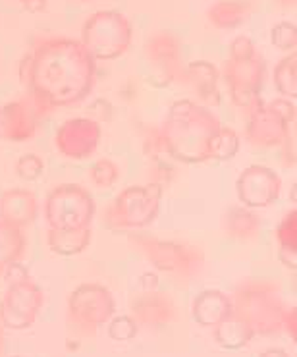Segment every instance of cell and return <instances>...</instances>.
I'll use <instances>...</instances> for the list:
<instances>
[{
	"label": "cell",
	"instance_id": "6da1fadb",
	"mask_svg": "<svg viewBox=\"0 0 297 357\" xmlns=\"http://www.w3.org/2000/svg\"><path fill=\"white\" fill-rule=\"evenodd\" d=\"M95 74V59L72 37H43L20 64V82L41 114L87 99Z\"/></svg>",
	"mask_w": 297,
	"mask_h": 357
},
{
	"label": "cell",
	"instance_id": "7a4b0ae2",
	"mask_svg": "<svg viewBox=\"0 0 297 357\" xmlns=\"http://www.w3.org/2000/svg\"><path fill=\"white\" fill-rule=\"evenodd\" d=\"M220 128L222 124L211 108L183 99L170 107L158 132L170 157L188 165H201L211 160V145Z\"/></svg>",
	"mask_w": 297,
	"mask_h": 357
},
{
	"label": "cell",
	"instance_id": "3957f363",
	"mask_svg": "<svg viewBox=\"0 0 297 357\" xmlns=\"http://www.w3.org/2000/svg\"><path fill=\"white\" fill-rule=\"evenodd\" d=\"M234 315L241 319L257 334H278L284 326L286 305L282 301V288L273 280H245L231 298Z\"/></svg>",
	"mask_w": 297,
	"mask_h": 357
},
{
	"label": "cell",
	"instance_id": "277c9868",
	"mask_svg": "<svg viewBox=\"0 0 297 357\" xmlns=\"http://www.w3.org/2000/svg\"><path fill=\"white\" fill-rule=\"evenodd\" d=\"M128 241L157 271L172 276L176 282H190L205 265L203 251L185 241L160 240L147 234H130Z\"/></svg>",
	"mask_w": 297,
	"mask_h": 357
},
{
	"label": "cell",
	"instance_id": "5b68a950",
	"mask_svg": "<svg viewBox=\"0 0 297 357\" xmlns=\"http://www.w3.org/2000/svg\"><path fill=\"white\" fill-rule=\"evenodd\" d=\"M132 22L118 10H100L85 20L82 45L97 60H116L132 47Z\"/></svg>",
	"mask_w": 297,
	"mask_h": 357
},
{
	"label": "cell",
	"instance_id": "8992f818",
	"mask_svg": "<svg viewBox=\"0 0 297 357\" xmlns=\"http://www.w3.org/2000/svg\"><path fill=\"white\" fill-rule=\"evenodd\" d=\"M165 188L158 183L130 185L122 190L107 208V222L112 228L137 230L157 220Z\"/></svg>",
	"mask_w": 297,
	"mask_h": 357
},
{
	"label": "cell",
	"instance_id": "52a82bcc",
	"mask_svg": "<svg viewBox=\"0 0 297 357\" xmlns=\"http://www.w3.org/2000/svg\"><path fill=\"white\" fill-rule=\"evenodd\" d=\"M95 199L77 183H60L45 199V218L52 230L91 228Z\"/></svg>",
	"mask_w": 297,
	"mask_h": 357
},
{
	"label": "cell",
	"instance_id": "ba28073f",
	"mask_svg": "<svg viewBox=\"0 0 297 357\" xmlns=\"http://www.w3.org/2000/svg\"><path fill=\"white\" fill-rule=\"evenodd\" d=\"M116 303L108 288L82 284L68 298V321L85 336H91L112 319Z\"/></svg>",
	"mask_w": 297,
	"mask_h": 357
},
{
	"label": "cell",
	"instance_id": "9c48e42d",
	"mask_svg": "<svg viewBox=\"0 0 297 357\" xmlns=\"http://www.w3.org/2000/svg\"><path fill=\"white\" fill-rule=\"evenodd\" d=\"M43 305L45 294L39 284L31 280V276L8 282V288L0 299V323L10 331H25L33 326Z\"/></svg>",
	"mask_w": 297,
	"mask_h": 357
},
{
	"label": "cell",
	"instance_id": "30bf717a",
	"mask_svg": "<svg viewBox=\"0 0 297 357\" xmlns=\"http://www.w3.org/2000/svg\"><path fill=\"white\" fill-rule=\"evenodd\" d=\"M231 102L240 110L251 112L261 102L264 79V60L261 52L243 60H226L222 70Z\"/></svg>",
	"mask_w": 297,
	"mask_h": 357
},
{
	"label": "cell",
	"instance_id": "8fae6325",
	"mask_svg": "<svg viewBox=\"0 0 297 357\" xmlns=\"http://www.w3.org/2000/svg\"><path fill=\"white\" fill-rule=\"evenodd\" d=\"M145 60L157 74L160 84H174L183 79L182 41L170 31H157L145 43Z\"/></svg>",
	"mask_w": 297,
	"mask_h": 357
},
{
	"label": "cell",
	"instance_id": "7c38bea8",
	"mask_svg": "<svg viewBox=\"0 0 297 357\" xmlns=\"http://www.w3.org/2000/svg\"><path fill=\"white\" fill-rule=\"evenodd\" d=\"M100 135H102L100 124L91 118H70L58 128L54 143L62 157L83 160L97 151Z\"/></svg>",
	"mask_w": 297,
	"mask_h": 357
},
{
	"label": "cell",
	"instance_id": "4fadbf2b",
	"mask_svg": "<svg viewBox=\"0 0 297 357\" xmlns=\"http://www.w3.org/2000/svg\"><path fill=\"white\" fill-rule=\"evenodd\" d=\"M238 199L249 208L271 207L280 197L282 180L274 170L261 165L247 167L236 183Z\"/></svg>",
	"mask_w": 297,
	"mask_h": 357
},
{
	"label": "cell",
	"instance_id": "5bb4252c",
	"mask_svg": "<svg viewBox=\"0 0 297 357\" xmlns=\"http://www.w3.org/2000/svg\"><path fill=\"white\" fill-rule=\"evenodd\" d=\"M41 112L35 108L31 99L12 100L0 108V139L10 143H24L33 139L39 130Z\"/></svg>",
	"mask_w": 297,
	"mask_h": 357
},
{
	"label": "cell",
	"instance_id": "9a60e30c",
	"mask_svg": "<svg viewBox=\"0 0 297 357\" xmlns=\"http://www.w3.org/2000/svg\"><path fill=\"white\" fill-rule=\"evenodd\" d=\"M289 122L274 112L268 105L259 102L247 112L245 137L253 147H280L289 133Z\"/></svg>",
	"mask_w": 297,
	"mask_h": 357
},
{
	"label": "cell",
	"instance_id": "2e32d148",
	"mask_svg": "<svg viewBox=\"0 0 297 357\" xmlns=\"http://www.w3.org/2000/svg\"><path fill=\"white\" fill-rule=\"evenodd\" d=\"M132 319L137 326L162 328L176 319V305L168 294L145 290L132 301Z\"/></svg>",
	"mask_w": 297,
	"mask_h": 357
},
{
	"label": "cell",
	"instance_id": "e0dca14e",
	"mask_svg": "<svg viewBox=\"0 0 297 357\" xmlns=\"http://www.w3.org/2000/svg\"><path fill=\"white\" fill-rule=\"evenodd\" d=\"M39 216V201L33 191L24 188L4 191L0 195V220L16 228L33 225Z\"/></svg>",
	"mask_w": 297,
	"mask_h": 357
},
{
	"label": "cell",
	"instance_id": "ac0fdd59",
	"mask_svg": "<svg viewBox=\"0 0 297 357\" xmlns=\"http://www.w3.org/2000/svg\"><path fill=\"white\" fill-rule=\"evenodd\" d=\"M193 321L201 326H211L215 328L224 321H228L234 315V305L231 298L220 290H205L199 294L193 307H191Z\"/></svg>",
	"mask_w": 297,
	"mask_h": 357
},
{
	"label": "cell",
	"instance_id": "d6986e66",
	"mask_svg": "<svg viewBox=\"0 0 297 357\" xmlns=\"http://www.w3.org/2000/svg\"><path fill=\"white\" fill-rule=\"evenodd\" d=\"M183 82L193 87L199 99L208 100V102H218V70L211 62L197 60L191 62L190 66L183 70Z\"/></svg>",
	"mask_w": 297,
	"mask_h": 357
},
{
	"label": "cell",
	"instance_id": "ffe728a7",
	"mask_svg": "<svg viewBox=\"0 0 297 357\" xmlns=\"http://www.w3.org/2000/svg\"><path fill=\"white\" fill-rule=\"evenodd\" d=\"M93 232L91 228H77V230H52L47 232V245L52 253L62 257H74L89 248Z\"/></svg>",
	"mask_w": 297,
	"mask_h": 357
},
{
	"label": "cell",
	"instance_id": "44dd1931",
	"mask_svg": "<svg viewBox=\"0 0 297 357\" xmlns=\"http://www.w3.org/2000/svg\"><path fill=\"white\" fill-rule=\"evenodd\" d=\"M206 16L216 29H238L251 16V4L245 0H218Z\"/></svg>",
	"mask_w": 297,
	"mask_h": 357
},
{
	"label": "cell",
	"instance_id": "7402d4cb",
	"mask_svg": "<svg viewBox=\"0 0 297 357\" xmlns=\"http://www.w3.org/2000/svg\"><path fill=\"white\" fill-rule=\"evenodd\" d=\"M278 243V257L291 271L297 268V211L291 208L274 230Z\"/></svg>",
	"mask_w": 297,
	"mask_h": 357
},
{
	"label": "cell",
	"instance_id": "603a6c76",
	"mask_svg": "<svg viewBox=\"0 0 297 357\" xmlns=\"http://www.w3.org/2000/svg\"><path fill=\"white\" fill-rule=\"evenodd\" d=\"M224 228L236 240H253L261 230V218L245 207H230L224 216Z\"/></svg>",
	"mask_w": 297,
	"mask_h": 357
},
{
	"label": "cell",
	"instance_id": "cb8c5ba5",
	"mask_svg": "<svg viewBox=\"0 0 297 357\" xmlns=\"http://www.w3.org/2000/svg\"><path fill=\"white\" fill-rule=\"evenodd\" d=\"M215 340L224 349H241L255 338V333L236 315L215 326Z\"/></svg>",
	"mask_w": 297,
	"mask_h": 357
},
{
	"label": "cell",
	"instance_id": "d4e9b609",
	"mask_svg": "<svg viewBox=\"0 0 297 357\" xmlns=\"http://www.w3.org/2000/svg\"><path fill=\"white\" fill-rule=\"evenodd\" d=\"M25 248H27V240L22 228L0 220V266L6 268L8 265L20 263L25 255Z\"/></svg>",
	"mask_w": 297,
	"mask_h": 357
},
{
	"label": "cell",
	"instance_id": "484cf974",
	"mask_svg": "<svg viewBox=\"0 0 297 357\" xmlns=\"http://www.w3.org/2000/svg\"><path fill=\"white\" fill-rule=\"evenodd\" d=\"M274 85L280 95L288 99L297 97V54L291 52L289 56L282 59L274 68Z\"/></svg>",
	"mask_w": 297,
	"mask_h": 357
},
{
	"label": "cell",
	"instance_id": "4316f807",
	"mask_svg": "<svg viewBox=\"0 0 297 357\" xmlns=\"http://www.w3.org/2000/svg\"><path fill=\"white\" fill-rule=\"evenodd\" d=\"M240 151V135L231 128H220L216 132L213 145H211V158L215 160H230Z\"/></svg>",
	"mask_w": 297,
	"mask_h": 357
},
{
	"label": "cell",
	"instance_id": "83f0119b",
	"mask_svg": "<svg viewBox=\"0 0 297 357\" xmlns=\"http://www.w3.org/2000/svg\"><path fill=\"white\" fill-rule=\"evenodd\" d=\"M118 178H120V168L110 158H99L89 168V180L93 182V185H97L100 190L112 188L118 182Z\"/></svg>",
	"mask_w": 297,
	"mask_h": 357
},
{
	"label": "cell",
	"instance_id": "f1b7e54d",
	"mask_svg": "<svg viewBox=\"0 0 297 357\" xmlns=\"http://www.w3.org/2000/svg\"><path fill=\"white\" fill-rule=\"evenodd\" d=\"M14 170H16V174L25 180V182H35V180H39L45 172V162H43V158L39 155H35V153H25L22 157L17 158L16 165H14Z\"/></svg>",
	"mask_w": 297,
	"mask_h": 357
},
{
	"label": "cell",
	"instance_id": "f546056e",
	"mask_svg": "<svg viewBox=\"0 0 297 357\" xmlns=\"http://www.w3.org/2000/svg\"><path fill=\"white\" fill-rule=\"evenodd\" d=\"M139 333V326L133 321L132 317L122 315L112 319L108 323V336L116 342H130L133 340Z\"/></svg>",
	"mask_w": 297,
	"mask_h": 357
},
{
	"label": "cell",
	"instance_id": "4dcf8cb0",
	"mask_svg": "<svg viewBox=\"0 0 297 357\" xmlns=\"http://www.w3.org/2000/svg\"><path fill=\"white\" fill-rule=\"evenodd\" d=\"M271 41L276 49L280 50H296L297 47V29L296 24L291 22H280L278 25H274L271 31Z\"/></svg>",
	"mask_w": 297,
	"mask_h": 357
},
{
	"label": "cell",
	"instance_id": "1f68e13d",
	"mask_svg": "<svg viewBox=\"0 0 297 357\" xmlns=\"http://www.w3.org/2000/svg\"><path fill=\"white\" fill-rule=\"evenodd\" d=\"M230 60H243V59H251V56H255L257 54V47L255 43L251 41L249 37L245 35H240V37H236L234 41L230 43Z\"/></svg>",
	"mask_w": 297,
	"mask_h": 357
},
{
	"label": "cell",
	"instance_id": "d6a6232c",
	"mask_svg": "<svg viewBox=\"0 0 297 357\" xmlns=\"http://www.w3.org/2000/svg\"><path fill=\"white\" fill-rule=\"evenodd\" d=\"M268 107L273 108L274 112H278L289 124L296 122V105L289 102V99H274L273 102H268Z\"/></svg>",
	"mask_w": 297,
	"mask_h": 357
},
{
	"label": "cell",
	"instance_id": "836d02e7",
	"mask_svg": "<svg viewBox=\"0 0 297 357\" xmlns=\"http://www.w3.org/2000/svg\"><path fill=\"white\" fill-rule=\"evenodd\" d=\"M145 151L153 158H158L160 153H166L165 151V143H162V137H160V132L158 130H153L148 133V137L145 139Z\"/></svg>",
	"mask_w": 297,
	"mask_h": 357
},
{
	"label": "cell",
	"instance_id": "e575fe53",
	"mask_svg": "<svg viewBox=\"0 0 297 357\" xmlns=\"http://www.w3.org/2000/svg\"><path fill=\"white\" fill-rule=\"evenodd\" d=\"M284 149H286V153H284V157H286V165L288 167H294L296 165V135H294V132L288 133V137L284 139Z\"/></svg>",
	"mask_w": 297,
	"mask_h": 357
},
{
	"label": "cell",
	"instance_id": "d590c367",
	"mask_svg": "<svg viewBox=\"0 0 297 357\" xmlns=\"http://www.w3.org/2000/svg\"><path fill=\"white\" fill-rule=\"evenodd\" d=\"M296 326H297L296 307L286 309V315H284V326H282V328H286V331L291 334V338H296Z\"/></svg>",
	"mask_w": 297,
	"mask_h": 357
},
{
	"label": "cell",
	"instance_id": "8d00e7d4",
	"mask_svg": "<svg viewBox=\"0 0 297 357\" xmlns=\"http://www.w3.org/2000/svg\"><path fill=\"white\" fill-rule=\"evenodd\" d=\"M22 2V6H24L27 12H43V10L47 8V0H20Z\"/></svg>",
	"mask_w": 297,
	"mask_h": 357
},
{
	"label": "cell",
	"instance_id": "74e56055",
	"mask_svg": "<svg viewBox=\"0 0 297 357\" xmlns=\"http://www.w3.org/2000/svg\"><path fill=\"white\" fill-rule=\"evenodd\" d=\"M259 357H289L284 349L280 348H271V349H264L263 354Z\"/></svg>",
	"mask_w": 297,
	"mask_h": 357
},
{
	"label": "cell",
	"instance_id": "f35d334b",
	"mask_svg": "<svg viewBox=\"0 0 297 357\" xmlns=\"http://www.w3.org/2000/svg\"><path fill=\"white\" fill-rule=\"evenodd\" d=\"M282 8H294L296 6V0H276Z\"/></svg>",
	"mask_w": 297,
	"mask_h": 357
},
{
	"label": "cell",
	"instance_id": "ab89813d",
	"mask_svg": "<svg viewBox=\"0 0 297 357\" xmlns=\"http://www.w3.org/2000/svg\"><path fill=\"white\" fill-rule=\"evenodd\" d=\"M2 349H4V338H2V331H0V357H2Z\"/></svg>",
	"mask_w": 297,
	"mask_h": 357
},
{
	"label": "cell",
	"instance_id": "60d3db41",
	"mask_svg": "<svg viewBox=\"0 0 297 357\" xmlns=\"http://www.w3.org/2000/svg\"><path fill=\"white\" fill-rule=\"evenodd\" d=\"M2 273H4V268H2V266H0V274H2Z\"/></svg>",
	"mask_w": 297,
	"mask_h": 357
},
{
	"label": "cell",
	"instance_id": "b9f144b4",
	"mask_svg": "<svg viewBox=\"0 0 297 357\" xmlns=\"http://www.w3.org/2000/svg\"><path fill=\"white\" fill-rule=\"evenodd\" d=\"M12 357H24V356H12Z\"/></svg>",
	"mask_w": 297,
	"mask_h": 357
}]
</instances>
